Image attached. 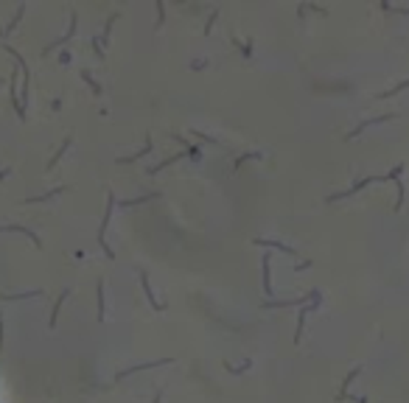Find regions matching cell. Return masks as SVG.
I'll return each instance as SVG.
<instances>
[{"label": "cell", "mask_w": 409, "mask_h": 403, "mask_svg": "<svg viewBox=\"0 0 409 403\" xmlns=\"http://www.w3.org/2000/svg\"><path fill=\"white\" fill-rule=\"evenodd\" d=\"M140 283H143V292H146V297H149V302H151V308L154 311H163V305L154 300V294H151V289H149V277H146V272H140Z\"/></svg>", "instance_id": "6da1fadb"}, {"label": "cell", "mask_w": 409, "mask_h": 403, "mask_svg": "<svg viewBox=\"0 0 409 403\" xmlns=\"http://www.w3.org/2000/svg\"><path fill=\"white\" fill-rule=\"evenodd\" d=\"M263 292L272 294V286H269V255H263Z\"/></svg>", "instance_id": "7a4b0ae2"}]
</instances>
